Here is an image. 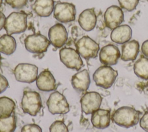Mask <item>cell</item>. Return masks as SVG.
Here are the masks:
<instances>
[{"label":"cell","instance_id":"1","mask_svg":"<svg viewBox=\"0 0 148 132\" xmlns=\"http://www.w3.org/2000/svg\"><path fill=\"white\" fill-rule=\"evenodd\" d=\"M140 114V111L133 107L123 106L114 111L112 115V119L117 125L128 129L138 123Z\"/></svg>","mask_w":148,"mask_h":132},{"label":"cell","instance_id":"2","mask_svg":"<svg viewBox=\"0 0 148 132\" xmlns=\"http://www.w3.org/2000/svg\"><path fill=\"white\" fill-rule=\"evenodd\" d=\"M21 106L23 111L31 116H36L42 107L39 93L31 90H25L23 92Z\"/></svg>","mask_w":148,"mask_h":132},{"label":"cell","instance_id":"3","mask_svg":"<svg viewBox=\"0 0 148 132\" xmlns=\"http://www.w3.org/2000/svg\"><path fill=\"white\" fill-rule=\"evenodd\" d=\"M27 14L23 12H13L6 18L4 29L7 34L13 35L24 32L27 28Z\"/></svg>","mask_w":148,"mask_h":132},{"label":"cell","instance_id":"4","mask_svg":"<svg viewBox=\"0 0 148 132\" xmlns=\"http://www.w3.org/2000/svg\"><path fill=\"white\" fill-rule=\"evenodd\" d=\"M118 75L117 71L111 66L102 65L93 74V80L97 86L107 89L112 86Z\"/></svg>","mask_w":148,"mask_h":132},{"label":"cell","instance_id":"5","mask_svg":"<svg viewBox=\"0 0 148 132\" xmlns=\"http://www.w3.org/2000/svg\"><path fill=\"white\" fill-rule=\"evenodd\" d=\"M24 43L26 50L34 54H42L46 52L51 44L49 39L40 34L28 35L25 38Z\"/></svg>","mask_w":148,"mask_h":132},{"label":"cell","instance_id":"6","mask_svg":"<svg viewBox=\"0 0 148 132\" xmlns=\"http://www.w3.org/2000/svg\"><path fill=\"white\" fill-rule=\"evenodd\" d=\"M76 49L81 57L86 60L95 58L99 50V46L87 35L80 38L75 44Z\"/></svg>","mask_w":148,"mask_h":132},{"label":"cell","instance_id":"7","mask_svg":"<svg viewBox=\"0 0 148 132\" xmlns=\"http://www.w3.org/2000/svg\"><path fill=\"white\" fill-rule=\"evenodd\" d=\"M38 68L29 63H20L14 69L16 80L22 83H31L36 81L38 76Z\"/></svg>","mask_w":148,"mask_h":132},{"label":"cell","instance_id":"8","mask_svg":"<svg viewBox=\"0 0 148 132\" xmlns=\"http://www.w3.org/2000/svg\"><path fill=\"white\" fill-rule=\"evenodd\" d=\"M46 104L49 111L52 115H64L69 111V105L66 98L57 91L50 94Z\"/></svg>","mask_w":148,"mask_h":132},{"label":"cell","instance_id":"9","mask_svg":"<svg viewBox=\"0 0 148 132\" xmlns=\"http://www.w3.org/2000/svg\"><path fill=\"white\" fill-rule=\"evenodd\" d=\"M60 61L67 68L79 71L83 66L81 56L76 50L72 47H63L59 52Z\"/></svg>","mask_w":148,"mask_h":132},{"label":"cell","instance_id":"10","mask_svg":"<svg viewBox=\"0 0 148 132\" xmlns=\"http://www.w3.org/2000/svg\"><path fill=\"white\" fill-rule=\"evenodd\" d=\"M76 14V7L72 3L58 2L54 6V17L60 23H67L74 21Z\"/></svg>","mask_w":148,"mask_h":132},{"label":"cell","instance_id":"11","mask_svg":"<svg viewBox=\"0 0 148 132\" xmlns=\"http://www.w3.org/2000/svg\"><path fill=\"white\" fill-rule=\"evenodd\" d=\"M102 101V97L99 93L96 91L86 92L80 100L82 110L86 115L92 114L99 109Z\"/></svg>","mask_w":148,"mask_h":132},{"label":"cell","instance_id":"12","mask_svg":"<svg viewBox=\"0 0 148 132\" xmlns=\"http://www.w3.org/2000/svg\"><path fill=\"white\" fill-rule=\"evenodd\" d=\"M50 43L56 48L62 47L68 40V33L64 25L56 23L51 26L48 32Z\"/></svg>","mask_w":148,"mask_h":132},{"label":"cell","instance_id":"13","mask_svg":"<svg viewBox=\"0 0 148 132\" xmlns=\"http://www.w3.org/2000/svg\"><path fill=\"white\" fill-rule=\"evenodd\" d=\"M99 57V61L102 64L112 66L118 63L121 57V54L117 46L113 44H108L101 49Z\"/></svg>","mask_w":148,"mask_h":132},{"label":"cell","instance_id":"14","mask_svg":"<svg viewBox=\"0 0 148 132\" xmlns=\"http://www.w3.org/2000/svg\"><path fill=\"white\" fill-rule=\"evenodd\" d=\"M124 20V13L122 9L116 5H112L108 8L104 13V21L106 26L113 30L120 25Z\"/></svg>","mask_w":148,"mask_h":132},{"label":"cell","instance_id":"15","mask_svg":"<svg viewBox=\"0 0 148 132\" xmlns=\"http://www.w3.org/2000/svg\"><path fill=\"white\" fill-rule=\"evenodd\" d=\"M36 85L39 90L46 92L56 90L57 87L56 79L48 69H44L38 75Z\"/></svg>","mask_w":148,"mask_h":132},{"label":"cell","instance_id":"16","mask_svg":"<svg viewBox=\"0 0 148 132\" xmlns=\"http://www.w3.org/2000/svg\"><path fill=\"white\" fill-rule=\"evenodd\" d=\"M91 83L88 71L84 69L74 74L71 78V85L77 91L86 92Z\"/></svg>","mask_w":148,"mask_h":132},{"label":"cell","instance_id":"17","mask_svg":"<svg viewBox=\"0 0 148 132\" xmlns=\"http://www.w3.org/2000/svg\"><path fill=\"white\" fill-rule=\"evenodd\" d=\"M78 23L80 27L86 31H91L95 27L97 16L94 8H88L84 10L78 18Z\"/></svg>","mask_w":148,"mask_h":132},{"label":"cell","instance_id":"18","mask_svg":"<svg viewBox=\"0 0 148 132\" xmlns=\"http://www.w3.org/2000/svg\"><path fill=\"white\" fill-rule=\"evenodd\" d=\"M91 122L92 126L98 129H104L110 124V111L98 109L91 114Z\"/></svg>","mask_w":148,"mask_h":132},{"label":"cell","instance_id":"19","mask_svg":"<svg viewBox=\"0 0 148 132\" xmlns=\"http://www.w3.org/2000/svg\"><path fill=\"white\" fill-rule=\"evenodd\" d=\"M132 34V29L128 25H120L112 30L110 34V39L116 43L124 44L130 41Z\"/></svg>","mask_w":148,"mask_h":132},{"label":"cell","instance_id":"20","mask_svg":"<svg viewBox=\"0 0 148 132\" xmlns=\"http://www.w3.org/2000/svg\"><path fill=\"white\" fill-rule=\"evenodd\" d=\"M139 52V43L136 40H131L121 46V59L124 61H134Z\"/></svg>","mask_w":148,"mask_h":132},{"label":"cell","instance_id":"21","mask_svg":"<svg viewBox=\"0 0 148 132\" xmlns=\"http://www.w3.org/2000/svg\"><path fill=\"white\" fill-rule=\"evenodd\" d=\"M31 8L38 16L47 17L51 15L54 9V2L53 0H35Z\"/></svg>","mask_w":148,"mask_h":132},{"label":"cell","instance_id":"22","mask_svg":"<svg viewBox=\"0 0 148 132\" xmlns=\"http://www.w3.org/2000/svg\"><path fill=\"white\" fill-rule=\"evenodd\" d=\"M17 43L13 36L4 34L0 37V53L5 55H11L16 50Z\"/></svg>","mask_w":148,"mask_h":132},{"label":"cell","instance_id":"23","mask_svg":"<svg viewBox=\"0 0 148 132\" xmlns=\"http://www.w3.org/2000/svg\"><path fill=\"white\" fill-rule=\"evenodd\" d=\"M134 72L139 78L148 80V58L141 56L134 65Z\"/></svg>","mask_w":148,"mask_h":132},{"label":"cell","instance_id":"24","mask_svg":"<svg viewBox=\"0 0 148 132\" xmlns=\"http://www.w3.org/2000/svg\"><path fill=\"white\" fill-rule=\"evenodd\" d=\"M15 107V102L12 99L7 97H0V118L11 116Z\"/></svg>","mask_w":148,"mask_h":132},{"label":"cell","instance_id":"25","mask_svg":"<svg viewBox=\"0 0 148 132\" xmlns=\"http://www.w3.org/2000/svg\"><path fill=\"white\" fill-rule=\"evenodd\" d=\"M17 127V119L14 115L0 118V132H14Z\"/></svg>","mask_w":148,"mask_h":132},{"label":"cell","instance_id":"26","mask_svg":"<svg viewBox=\"0 0 148 132\" xmlns=\"http://www.w3.org/2000/svg\"><path fill=\"white\" fill-rule=\"evenodd\" d=\"M121 8L128 12H131L136 9L139 0H118Z\"/></svg>","mask_w":148,"mask_h":132},{"label":"cell","instance_id":"27","mask_svg":"<svg viewBox=\"0 0 148 132\" xmlns=\"http://www.w3.org/2000/svg\"><path fill=\"white\" fill-rule=\"evenodd\" d=\"M50 132H69L66 124L61 120L54 122L49 127Z\"/></svg>","mask_w":148,"mask_h":132},{"label":"cell","instance_id":"28","mask_svg":"<svg viewBox=\"0 0 148 132\" xmlns=\"http://www.w3.org/2000/svg\"><path fill=\"white\" fill-rule=\"evenodd\" d=\"M28 0H5L6 3L13 9H21L25 6Z\"/></svg>","mask_w":148,"mask_h":132},{"label":"cell","instance_id":"29","mask_svg":"<svg viewBox=\"0 0 148 132\" xmlns=\"http://www.w3.org/2000/svg\"><path fill=\"white\" fill-rule=\"evenodd\" d=\"M21 132H42V131L39 126L34 123H31L24 125L22 127Z\"/></svg>","mask_w":148,"mask_h":132},{"label":"cell","instance_id":"30","mask_svg":"<svg viewBox=\"0 0 148 132\" xmlns=\"http://www.w3.org/2000/svg\"><path fill=\"white\" fill-rule=\"evenodd\" d=\"M140 127L146 132H148V111L145 112L139 120Z\"/></svg>","mask_w":148,"mask_h":132},{"label":"cell","instance_id":"31","mask_svg":"<svg viewBox=\"0 0 148 132\" xmlns=\"http://www.w3.org/2000/svg\"><path fill=\"white\" fill-rule=\"evenodd\" d=\"M9 87V82L7 79L0 74V94L3 93Z\"/></svg>","mask_w":148,"mask_h":132},{"label":"cell","instance_id":"32","mask_svg":"<svg viewBox=\"0 0 148 132\" xmlns=\"http://www.w3.org/2000/svg\"><path fill=\"white\" fill-rule=\"evenodd\" d=\"M141 50L143 56L148 58V39L143 42L141 46Z\"/></svg>","mask_w":148,"mask_h":132},{"label":"cell","instance_id":"33","mask_svg":"<svg viewBox=\"0 0 148 132\" xmlns=\"http://www.w3.org/2000/svg\"><path fill=\"white\" fill-rule=\"evenodd\" d=\"M5 20L6 17L5 14L1 11H0V31L4 27Z\"/></svg>","mask_w":148,"mask_h":132},{"label":"cell","instance_id":"34","mask_svg":"<svg viewBox=\"0 0 148 132\" xmlns=\"http://www.w3.org/2000/svg\"><path fill=\"white\" fill-rule=\"evenodd\" d=\"M2 2H3V0H0V8H1V6H2Z\"/></svg>","mask_w":148,"mask_h":132},{"label":"cell","instance_id":"35","mask_svg":"<svg viewBox=\"0 0 148 132\" xmlns=\"http://www.w3.org/2000/svg\"><path fill=\"white\" fill-rule=\"evenodd\" d=\"M1 61H2V57H1V53H0V65L1 64Z\"/></svg>","mask_w":148,"mask_h":132},{"label":"cell","instance_id":"36","mask_svg":"<svg viewBox=\"0 0 148 132\" xmlns=\"http://www.w3.org/2000/svg\"><path fill=\"white\" fill-rule=\"evenodd\" d=\"M146 85H147V86L148 87V81L147 82V83H146Z\"/></svg>","mask_w":148,"mask_h":132}]
</instances>
